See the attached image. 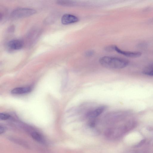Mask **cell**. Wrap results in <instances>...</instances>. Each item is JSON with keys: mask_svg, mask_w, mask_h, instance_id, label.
Returning a JSON list of instances; mask_svg holds the SVG:
<instances>
[{"mask_svg": "<svg viewBox=\"0 0 153 153\" xmlns=\"http://www.w3.org/2000/svg\"><path fill=\"white\" fill-rule=\"evenodd\" d=\"M106 108V107L105 106H101L88 112L87 114V116L89 119H95L102 113Z\"/></svg>", "mask_w": 153, "mask_h": 153, "instance_id": "5", "label": "cell"}, {"mask_svg": "<svg viewBox=\"0 0 153 153\" xmlns=\"http://www.w3.org/2000/svg\"><path fill=\"white\" fill-rule=\"evenodd\" d=\"M99 63L103 67L112 69H123L129 64L128 61L125 59L109 56L102 57L100 59Z\"/></svg>", "mask_w": 153, "mask_h": 153, "instance_id": "1", "label": "cell"}, {"mask_svg": "<svg viewBox=\"0 0 153 153\" xmlns=\"http://www.w3.org/2000/svg\"><path fill=\"white\" fill-rule=\"evenodd\" d=\"M36 11L30 8H20L16 9L12 11L11 17L14 18H20L28 17L34 15Z\"/></svg>", "mask_w": 153, "mask_h": 153, "instance_id": "2", "label": "cell"}, {"mask_svg": "<svg viewBox=\"0 0 153 153\" xmlns=\"http://www.w3.org/2000/svg\"><path fill=\"white\" fill-rule=\"evenodd\" d=\"M145 140H143L141 141L136 146H139L142 145L145 142Z\"/></svg>", "mask_w": 153, "mask_h": 153, "instance_id": "13", "label": "cell"}, {"mask_svg": "<svg viewBox=\"0 0 153 153\" xmlns=\"http://www.w3.org/2000/svg\"><path fill=\"white\" fill-rule=\"evenodd\" d=\"M32 136L34 139L38 142H41L42 140L41 136L39 134L36 132H33L32 134Z\"/></svg>", "mask_w": 153, "mask_h": 153, "instance_id": "10", "label": "cell"}, {"mask_svg": "<svg viewBox=\"0 0 153 153\" xmlns=\"http://www.w3.org/2000/svg\"><path fill=\"white\" fill-rule=\"evenodd\" d=\"M113 51H115L129 58H137L142 56L141 52H139L127 51L120 49L118 46L113 45Z\"/></svg>", "mask_w": 153, "mask_h": 153, "instance_id": "3", "label": "cell"}, {"mask_svg": "<svg viewBox=\"0 0 153 153\" xmlns=\"http://www.w3.org/2000/svg\"><path fill=\"white\" fill-rule=\"evenodd\" d=\"M24 44L22 40H14L10 41L8 43V46L11 49L13 50H19L23 47Z\"/></svg>", "mask_w": 153, "mask_h": 153, "instance_id": "6", "label": "cell"}, {"mask_svg": "<svg viewBox=\"0 0 153 153\" xmlns=\"http://www.w3.org/2000/svg\"><path fill=\"white\" fill-rule=\"evenodd\" d=\"M79 20V18L76 16L70 14H65L63 16L61 21L63 24L67 25L76 23Z\"/></svg>", "mask_w": 153, "mask_h": 153, "instance_id": "4", "label": "cell"}, {"mask_svg": "<svg viewBox=\"0 0 153 153\" xmlns=\"http://www.w3.org/2000/svg\"><path fill=\"white\" fill-rule=\"evenodd\" d=\"M94 54V52L93 50H89L85 52V56L87 57H90L93 56V55Z\"/></svg>", "mask_w": 153, "mask_h": 153, "instance_id": "12", "label": "cell"}, {"mask_svg": "<svg viewBox=\"0 0 153 153\" xmlns=\"http://www.w3.org/2000/svg\"><path fill=\"white\" fill-rule=\"evenodd\" d=\"M143 72L145 75L153 76V63L146 66L144 69Z\"/></svg>", "mask_w": 153, "mask_h": 153, "instance_id": "8", "label": "cell"}, {"mask_svg": "<svg viewBox=\"0 0 153 153\" xmlns=\"http://www.w3.org/2000/svg\"><path fill=\"white\" fill-rule=\"evenodd\" d=\"M32 89L29 87L17 88L12 90L11 93L13 94L21 95L30 92Z\"/></svg>", "mask_w": 153, "mask_h": 153, "instance_id": "7", "label": "cell"}, {"mask_svg": "<svg viewBox=\"0 0 153 153\" xmlns=\"http://www.w3.org/2000/svg\"><path fill=\"white\" fill-rule=\"evenodd\" d=\"M10 116L8 114L1 113L0 114V119L2 120H6L10 117Z\"/></svg>", "mask_w": 153, "mask_h": 153, "instance_id": "11", "label": "cell"}, {"mask_svg": "<svg viewBox=\"0 0 153 153\" xmlns=\"http://www.w3.org/2000/svg\"><path fill=\"white\" fill-rule=\"evenodd\" d=\"M4 131V128L3 126H0V134L3 133Z\"/></svg>", "mask_w": 153, "mask_h": 153, "instance_id": "14", "label": "cell"}, {"mask_svg": "<svg viewBox=\"0 0 153 153\" xmlns=\"http://www.w3.org/2000/svg\"><path fill=\"white\" fill-rule=\"evenodd\" d=\"M57 3L59 5L66 7H72L75 4L74 2L69 1H57Z\"/></svg>", "mask_w": 153, "mask_h": 153, "instance_id": "9", "label": "cell"}]
</instances>
